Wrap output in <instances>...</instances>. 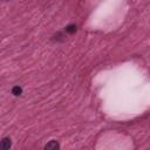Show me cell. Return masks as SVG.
I'll list each match as a JSON object with an SVG mask.
<instances>
[{
	"label": "cell",
	"mask_w": 150,
	"mask_h": 150,
	"mask_svg": "<svg viewBox=\"0 0 150 150\" xmlns=\"http://www.w3.org/2000/svg\"><path fill=\"white\" fill-rule=\"evenodd\" d=\"M66 30H67L68 33H75V32H76V26H75V25H69V26L66 28Z\"/></svg>",
	"instance_id": "cell-4"
},
{
	"label": "cell",
	"mask_w": 150,
	"mask_h": 150,
	"mask_svg": "<svg viewBox=\"0 0 150 150\" xmlns=\"http://www.w3.org/2000/svg\"><path fill=\"white\" fill-rule=\"evenodd\" d=\"M11 148V139L9 138H4L1 142H0V149H4V150H6V149H9Z\"/></svg>",
	"instance_id": "cell-1"
},
{
	"label": "cell",
	"mask_w": 150,
	"mask_h": 150,
	"mask_svg": "<svg viewBox=\"0 0 150 150\" xmlns=\"http://www.w3.org/2000/svg\"><path fill=\"white\" fill-rule=\"evenodd\" d=\"M12 93H13V95H15V96H19V95L22 93V89H21L19 86H15V87L12 89Z\"/></svg>",
	"instance_id": "cell-3"
},
{
	"label": "cell",
	"mask_w": 150,
	"mask_h": 150,
	"mask_svg": "<svg viewBox=\"0 0 150 150\" xmlns=\"http://www.w3.org/2000/svg\"><path fill=\"white\" fill-rule=\"evenodd\" d=\"M59 146H60V145L57 144L56 141H50L48 144L45 145V149H57Z\"/></svg>",
	"instance_id": "cell-2"
}]
</instances>
